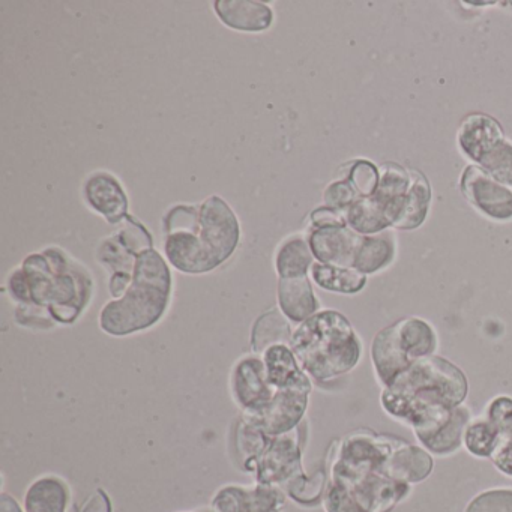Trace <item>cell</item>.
<instances>
[{"instance_id": "cell-3", "label": "cell", "mask_w": 512, "mask_h": 512, "mask_svg": "<svg viewBox=\"0 0 512 512\" xmlns=\"http://www.w3.org/2000/svg\"><path fill=\"white\" fill-rule=\"evenodd\" d=\"M163 248L169 265L188 275L215 271L235 254L241 224L220 196L202 205H176L163 218Z\"/></svg>"}, {"instance_id": "cell-27", "label": "cell", "mask_w": 512, "mask_h": 512, "mask_svg": "<svg viewBox=\"0 0 512 512\" xmlns=\"http://www.w3.org/2000/svg\"><path fill=\"white\" fill-rule=\"evenodd\" d=\"M311 280L326 292L340 295H356L367 286V277L353 268L325 265L314 262L310 271Z\"/></svg>"}, {"instance_id": "cell-35", "label": "cell", "mask_w": 512, "mask_h": 512, "mask_svg": "<svg viewBox=\"0 0 512 512\" xmlns=\"http://www.w3.org/2000/svg\"><path fill=\"white\" fill-rule=\"evenodd\" d=\"M338 224H347L343 212L335 211V209L328 208V206H322V208H317L316 211L311 212L310 229L338 226Z\"/></svg>"}, {"instance_id": "cell-32", "label": "cell", "mask_w": 512, "mask_h": 512, "mask_svg": "<svg viewBox=\"0 0 512 512\" xmlns=\"http://www.w3.org/2000/svg\"><path fill=\"white\" fill-rule=\"evenodd\" d=\"M466 512H512V490H490L470 502Z\"/></svg>"}, {"instance_id": "cell-7", "label": "cell", "mask_w": 512, "mask_h": 512, "mask_svg": "<svg viewBox=\"0 0 512 512\" xmlns=\"http://www.w3.org/2000/svg\"><path fill=\"white\" fill-rule=\"evenodd\" d=\"M307 421L280 436H269L239 418L235 428V449L242 469L253 473L256 482L272 487H290L304 478V452Z\"/></svg>"}, {"instance_id": "cell-5", "label": "cell", "mask_w": 512, "mask_h": 512, "mask_svg": "<svg viewBox=\"0 0 512 512\" xmlns=\"http://www.w3.org/2000/svg\"><path fill=\"white\" fill-rule=\"evenodd\" d=\"M173 278L167 260L155 248L140 253L127 292L101 308V331L128 337L157 325L172 299Z\"/></svg>"}, {"instance_id": "cell-40", "label": "cell", "mask_w": 512, "mask_h": 512, "mask_svg": "<svg viewBox=\"0 0 512 512\" xmlns=\"http://www.w3.org/2000/svg\"><path fill=\"white\" fill-rule=\"evenodd\" d=\"M508 434H512V431H511V433H508Z\"/></svg>"}, {"instance_id": "cell-37", "label": "cell", "mask_w": 512, "mask_h": 512, "mask_svg": "<svg viewBox=\"0 0 512 512\" xmlns=\"http://www.w3.org/2000/svg\"><path fill=\"white\" fill-rule=\"evenodd\" d=\"M0 512H23L19 502L8 493H2L0 496Z\"/></svg>"}, {"instance_id": "cell-18", "label": "cell", "mask_w": 512, "mask_h": 512, "mask_svg": "<svg viewBox=\"0 0 512 512\" xmlns=\"http://www.w3.org/2000/svg\"><path fill=\"white\" fill-rule=\"evenodd\" d=\"M371 362H373L377 379L382 383L383 388L391 385L403 371L413 364L401 350L395 323L386 326L374 335L373 343H371Z\"/></svg>"}, {"instance_id": "cell-9", "label": "cell", "mask_w": 512, "mask_h": 512, "mask_svg": "<svg viewBox=\"0 0 512 512\" xmlns=\"http://www.w3.org/2000/svg\"><path fill=\"white\" fill-rule=\"evenodd\" d=\"M230 395L233 403L241 410V416L259 415L266 409L277 392L266 376L262 355L250 353L235 362L229 377Z\"/></svg>"}, {"instance_id": "cell-26", "label": "cell", "mask_w": 512, "mask_h": 512, "mask_svg": "<svg viewBox=\"0 0 512 512\" xmlns=\"http://www.w3.org/2000/svg\"><path fill=\"white\" fill-rule=\"evenodd\" d=\"M293 331L290 320L281 313L280 308H271V310L259 316L251 329V349L253 353L262 355L269 347L277 344H286L290 346Z\"/></svg>"}, {"instance_id": "cell-4", "label": "cell", "mask_w": 512, "mask_h": 512, "mask_svg": "<svg viewBox=\"0 0 512 512\" xmlns=\"http://www.w3.org/2000/svg\"><path fill=\"white\" fill-rule=\"evenodd\" d=\"M467 392L466 374L448 359L433 355L413 362L385 386L380 404L389 416L421 436L440 427L464 403Z\"/></svg>"}, {"instance_id": "cell-20", "label": "cell", "mask_w": 512, "mask_h": 512, "mask_svg": "<svg viewBox=\"0 0 512 512\" xmlns=\"http://www.w3.org/2000/svg\"><path fill=\"white\" fill-rule=\"evenodd\" d=\"M395 329L401 350L410 361L436 355L439 337L434 326L427 320L415 316L404 317L395 322Z\"/></svg>"}, {"instance_id": "cell-38", "label": "cell", "mask_w": 512, "mask_h": 512, "mask_svg": "<svg viewBox=\"0 0 512 512\" xmlns=\"http://www.w3.org/2000/svg\"><path fill=\"white\" fill-rule=\"evenodd\" d=\"M187 512H214V511H187Z\"/></svg>"}, {"instance_id": "cell-2", "label": "cell", "mask_w": 512, "mask_h": 512, "mask_svg": "<svg viewBox=\"0 0 512 512\" xmlns=\"http://www.w3.org/2000/svg\"><path fill=\"white\" fill-rule=\"evenodd\" d=\"M401 440L359 430L337 442L326 482V512H389L409 493L386 463Z\"/></svg>"}, {"instance_id": "cell-13", "label": "cell", "mask_w": 512, "mask_h": 512, "mask_svg": "<svg viewBox=\"0 0 512 512\" xmlns=\"http://www.w3.org/2000/svg\"><path fill=\"white\" fill-rule=\"evenodd\" d=\"M505 139L502 124L487 113H469L458 125V149L475 166Z\"/></svg>"}, {"instance_id": "cell-15", "label": "cell", "mask_w": 512, "mask_h": 512, "mask_svg": "<svg viewBox=\"0 0 512 512\" xmlns=\"http://www.w3.org/2000/svg\"><path fill=\"white\" fill-rule=\"evenodd\" d=\"M412 175L410 169L398 163H383L379 166V184L371 200L382 209L391 229L400 220L404 197L409 191Z\"/></svg>"}, {"instance_id": "cell-11", "label": "cell", "mask_w": 512, "mask_h": 512, "mask_svg": "<svg viewBox=\"0 0 512 512\" xmlns=\"http://www.w3.org/2000/svg\"><path fill=\"white\" fill-rule=\"evenodd\" d=\"M214 512H280L284 505L281 488L272 485H224L212 497Z\"/></svg>"}, {"instance_id": "cell-31", "label": "cell", "mask_w": 512, "mask_h": 512, "mask_svg": "<svg viewBox=\"0 0 512 512\" xmlns=\"http://www.w3.org/2000/svg\"><path fill=\"white\" fill-rule=\"evenodd\" d=\"M359 200H362V197L359 196L355 187L350 184L349 179L344 178V176H338L323 191L325 206L335 209V211L343 212V214H346Z\"/></svg>"}, {"instance_id": "cell-16", "label": "cell", "mask_w": 512, "mask_h": 512, "mask_svg": "<svg viewBox=\"0 0 512 512\" xmlns=\"http://www.w3.org/2000/svg\"><path fill=\"white\" fill-rule=\"evenodd\" d=\"M214 10L227 28L239 32H263L274 22V11L257 0H217Z\"/></svg>"}, {"instance_id": "cell-8", "label": "cell", "mask_w": 512, "mask_h": 512, "mask_svg": "<svg viewBox=\"0 0 512 512\" xmlns=\"http://www.w3.org/2000/svg\"><path fill=\"white\" fill-rule=\"evenodd\" d=\"M154 248L149 230L136 218L128 215L119 229L104 238L97 248V260L109 272V292L112 299H119L127 292L133 280L137 257Z\"/></svg>"}, {"instance_id": "cell-10", "label": "cell", "mask_w": 512, "mask_h": 512, "mask_svg": "<svg viewBox=\"0 0 512 512\" xmlns=\"http://www.w3.org/2000/svg\"><path fill=\"white\" fill-rule=\"evenodd\" d=\"M458 185L466 202L479 215L493 223H511L512 191L491 178L484 169L467 164Z\"/></svg>"}, {"instance_id": "cell-34", "label": "cell", "mask_w": 512, "mask_h": 512, "mask_svg": "<svg viewBox=\"0 0 512 512\" xmlns=\"http://www.w3.org/2000/svg\"><path fill=\"white\" fill-rule=\"evenodd\" d=\"M490 458L500 472L512 476V434H503Z\"/></svg>"}, {"instance_id": "cell-23", "label": "cell", "mask_w": 512, "mask_h": 512, "mask_svg": "<svg viewBox=\"0 0 512 512\" xmlns=\"http://www.w3.org/2000/svg\"><path fill=\"white\" fill-rule=\"evenodd\" d=\"M433 470V458L425 449L403 442L398 445L386 463L391 478L406 484L424 481Z\"/></svg>"}, {"instance_id": "cell-36", "label": "cell", "mask_w": 512, "mask_h": 512, "mask_svg": "<svg viewBox=\"0 0 512 512\" xmlns=\"http://www.w3.org/2000/svg\"><path fill=\"white\" fill-rule=\"evenodd\" d=\"M83 512H112L109 496L103 490H97V493L86 503Z\"/></svg>"}, {"instance_id": "cell-30", "label": "cell", "mask_w": 512, "mask_h": 512, "mask_svg": "<svg viewBox=\"0 0 512 512\" xmlns=\"http://www.w3.org/2000/svg\"><path fill=\"white\" fill-rule=\"evenodd\" d=\"M476 166L484 169L491 178L512 191V142L505 139L488 152Z\"/></svg>"}, {"instance_id": "cell-39", "label": "cell", "mask_w": 512, "mask_h": 512, "mask_svg": "<svg viewBox=\"0 0 512 512\" xmlns=\"http://www.w3.org/2000/svg\"><path fill=\"white\" fill-rule=\"evenodd\" d=\"M506 5H511V7H512V2H509V4H506Z\"/></svg>"}, {"instance_id": "cell-6", "label": "cell", "mask_w": 512, "mask_h": 512, "mask_svg": "<svg viewBox=\"0 0 512 512\" xmlns=\"http://www.w3.org/2000/svg\"><path fill=\"white\" fill-rule=\"evenodd\" d=\"M290 349L305 374L320 383L344 376L362 358L361 338L337 310L319 311L298 325Z\"/></svg>"}, {"instance_id": "cell-28", "label": "cell", "mask_w": 512, "mask_h": 512, "mask_svg": "<svg viewBox=\"0 0 512 512\" xmlns=\"http://www.w3.org/2000/svg\"><path fill=\"white\" fill-rule=\"evenodd\" d=\"M503 434L488 419L470 421L464 431L463 443L475 457L487 458L493 455Z\"/></svg>"}, {"instance_id": "cell-29", "label": "cell", "mask_w": 512, "mask_h": 512, "mask_svg": "<svg viewBox=\"0 0 512 512\" xmlns=\"http://www.w3.org/2000/svg\"><path fill=\"white\" fill-rule=\"evenodd\" d=\"M340 172H343L341 176L349 179L350 184L355 187L362 199H367L376 193L377 184H379V166L373 161L358 158L343 164Z\"/></svg>"}, {"instance_id": "cell-12", "label": "cell", "mask_w": 512, "mask_h": 512, "mask_svg": "<svg viewBox=\"0 0 512 512\" xmlns=\"http://www.w3.org/2000/svg\"><path fill=\"white\" fill-rule=\"evenodd\" d=\"M362 235L347 224L308 229L307 239L316 262L352 268Z\"/></svg>"}, {"instance_id": "cell-24", "label": "cell", "mask_w": 512, "mask_h": 512, "mask_svg": "<svg viewBox=\"0 0 512 512\" xmlns=\"http://www.w3.org/2000/svg\"><path fill=\"white\" fill-rule=\"evenodd\" d=\"M410 175H412V182H410L409 191L404 197L400 220L395 224L394 229L401 230V232L419 229L425 223L430 214L431 199H433L427 176L416 169H410Z\"/></svg>"}, {"instance_id": "cell-21", "label": "cell", "mask_w": 512, "mask_h": 512, "mask_svg": "<svg viewBox=\"0 0 512 512\" xmlns=\"http://www.w3.org/2000/svg\"><path fill=\"white\" fill-rule=\"evenodd\" d=\"M70 503V487L61 476H40L25 494V512H68Z\"/></svg>"}, {"instance_id": "cell-19", "label": "cell", "mask_w": 512, "mask_h": 512, "mask_svg": "<svg viewBox=\"0 0 512 512\" xmlns=\"http://www.w3.org/2000/svg\"><path fill=\"white\" fill-rule=\"evenodd\" d=\"M397 257V235L389 229L377 235L362 236L353 259L352 268L368 275L385 271Z\"/></svg>"}, {"instance_id": "cell-1", "label": "cell", "mask_w": 512, "mask_h": 512, "mask_svg": "<svg viewBox=\"0 0 512 512\" xmlns=\"http://www.w3.org/2000/svg\"><path fill=\"white\" fill-rule=\"evenodd\" d=\"M7 289L16 302L20 326L38 331L73 325L91 305V271L59 247L44 248L8 275Z\"/></svg>"}, {"instance_id": "cell-22", "label": "cell", "mask_w": 512, "mask_h": 512, "mask_svg": "<svg viewBox=\"0 0 512 512\" xmlns=\"http://www.w3.org/2000/svg\"><path fill=\"white\" fill-rule=\"evenodd\" d=\"M472 421V413L464 404L455 407L448 419L436 430L416 436L431 454L449 455L463 445L464 431Z\"/></svg>"}, {"instance_id": "cell-25", "label": "cell", "mask_w": 512, "mask_h": 512, "mask_svg": "<svg viewBox=\"0 0 512 512\" xmlns=\"http://www.w3.org/2000/svg\"><path fill=\"white\" fill-rule=\"evenodd\" d=\"M313 251L307 236L293 235L281 242L275 254V271L280 278L304 277L313 268Z\"/></svg>"}, {"instance_id": "cell-33", "label": "cell", "mask_w": 512, "mask_h": 512, "mask_svg": "<svg viewBox=\"0 0 512 512\" xmlns=\"http://www.w3.org/2000/svg\"><path fill=\"white\" fill-rule=\"evenodd\" d=\"M485 419L491 422L502 434L512 431V398L506 395L493 398L488 403Z\"/></svg>"}, {"instance_id": "cell-14", "label": "cell", "mask_w": 512, "mask_h": 512, "mask_svg": "<svg viewBox=\"0 0 512 512\" xmlns=\"http://www.w3.org/2000/svg\"><path fill=\"white\" fill-rule=\"evenodd\" d=\"M86 202L112 226H119L128 217V196L121 182L106 172H97L86 179L83 187Z\"/></svg>"}, {"instance_id": "cell-17", "label": "cell", "mask_w": 512, "mask_h": 512, "mask_svg": "<svg viewBox=\"0 0 512 512\" xmlns=\"http://www.w3.org/2000/svg\"><path fill=\"white\" fill-rule=\"evenodd\" d=\"M278 308L292 323L301 325L320 311V301L308 275L278 280Z\"/></svg>"}]
</instances>
